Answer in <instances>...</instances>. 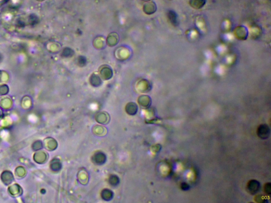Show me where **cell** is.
I'll return each mask as SVG.
<instances>
[{"mask_svg":"<svg viewBox=\"0 0 271 203\" xmlns=\"http://www.w3.org/2000/svg\"><path fill=\"white\" fill-rule=\"evenodd\" d=\"M259 188H260L259 183L255 180L250 181L247 186L248 190L249 193L252 194H254L255 193H257V191H259Z\"/></svg>","mask_w":271,"mask_h":203,"instance_id":"7a4b0ae2","label":"cell"},{"mask_svg":"<svg viewBox=\"0 0 271 203\" xmlns=\"http://www.w3.org/2000/svg\"><path fill=\"white\" fill-rule=\"evenodd\" d=\"M169 18L170 20V22H171L172 25L174 26H177L178 25V22H177V15L176 14V13L174 12L173 11H170L168 14Z\"/></svg>","mask_w":271,"mask_h":203,"instance_id":"3957f363","label":"cell"},{"mask_svg":"<svg viewBox=\"0 0 271 203\" xmlns=\"http://www.w3.org/2000/svg\"><path fill=\"white\" fill-rule=\"evenodd\" d=\"M181 188L182 189H183L184 191H186V190L189 189V186L186 183H183L182 184Z\"/></svg>","mask_w":271,"mask_h":203,"instance_id":"5b68a950","label":"cell"},{"mask_svg":"<svg viewBox=\"0 0 271 203\" xmlns=\"http://www.w3.org/2000/svg\"><path fill=\"white\" fill-rule=\"evenodd\" d=\"M257 134L258 136L262 139H267L270 134L269 127L266 124H262L258 128Z\"/></svg>","mask_w":271,"mask_h":203,"instance_id":"6da1fadb","label":"cell"},{"mask_svg":"<svg viewBox=\"0 0 271 203\" xmlns=\"http://www.w3.org/2000/svg\"><path fill=\"white\" fill-rule=\"evenodd\" d=\"M265 190L266 191V193H268V194H270L271 193V186H270V185L268 186V184H267V186H266V187H265Z\"/></svg>","mask_w":271,"mask_h":203,"instance_id":"8992f818","label":"cell"},{"mask_svg":"<svg viewBox=\"0 0 271 203\" xmlns=\"http://www.w3.org/2000/svg\"><path fill=\"white\" fill-rule=\"evenodd\" d=\"M205 0H191V3L194 5L193 7L196 8H200L203 6Z\"/></svg>","mask_w":271,"mask_h":203,"instance_id":"277c9868","label":"cell"}]
</instances>
